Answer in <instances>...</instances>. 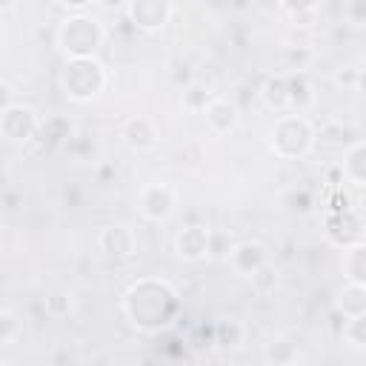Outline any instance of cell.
Listing matches in <instances>:
<instances>
[{
    "label": "cell",
    "mask_w": 366,
    "mask_h": 366,
    "mask_svg": "<svg viewBox=\"0 0 366 366\" xmlns=\"http://www.w3.org/2000/svg\"><path fill=\"white\" fill-rule=\"evenodd\" d=\"M60 40L72 55H86L89 49H94L101 43V26L98 21H89V18H72L63 26Z\"/></svg>",
    "instance_id": "6da1fadb"
},
{
    "label": "cell",
    "mask_w": 366,
    "mask_h": 366,
    "mask_svg": "<svg viewBox=\"0 0 366 366\" xmlns=\"http://www.w3.org/2000/svg\"><path fill=\"white\" fill-rule=\"evenodd\" d=\"M172 206H174V200H172V192L166 186H149L146 192H143V212L155 220L166 218L172 212Z\"/></svg>",
    "instance_id": "7a4b0ae2"
},
{
    "label": "cell",
    "mask_w": 366,
    "mask_h": 366,
    "mask_svg": "<svg viewBox=\"0 0 366 366\" xmlns=\"http://www.w3.org/2000/svg\"><path fill=\"white\" fill-rule=\"evenodd\" d=\"M101 246H103L109 254H118V258H123V254H129V252H132L135 237H132L129 229L118 224V226L103 229V235H101Z\"/></svg>",
    "instance_id": "3957f363"
},
{
    "label": "cell",
    "mask_w": 366,
    "mask_h": 366,
    "mask_svg": "<svg viewBox=\"0 0 366 366\" xmlns=\"http://www.w3.org/2000/svg\"><path fill=\"white\" fill-rule=\"evenodd\" d=\"M206 120H209V126L215 132H229L237 123V112L226 101H212L209 106H206Z\"/></svg>",
    "instance_id": "277c9868"
},
{
    "label": "cell",
    "mask_w": 366,
    "mask_h": 366,
    "mask_svg": "<svg viewBox=\"0 0 366 366\" xmlns=\"http://www.w3.org/2000/svg\"><path fill=\"white\" fill-rule=\"evenodd\" d=\"M169 12H172V6H161V3H135L132 6V14H135V21H138V26H143V29H157V26H164L166 23V18H169Z\"/></svg>",
    "instance_id": "5b68a950"
},
{
    "label": "cell",
    "mask_w": 366,
    "mask_h": 366,
    "mask_svg": "<svg viewBox=\"0 0 366 366\" xmlns=\"http://www.w3.org/2000/svg\"><path fill=\"white\" fill-rule=\"evenodd\" d=\"M178 249L186 258H200L203 252H209V235H206L200 226L183 229V235L178 237Z\"/></svg>",
    "instance_id": "8992f818"
},
{
    "label": "cell",
    "mask_w": 366,
    "mask_h": 366,
    "mask_svg": "<svg viewBox=\"0 0 366 366\" xmlns=\"http://www.w3.org/2000/svg\"><path fill=\"white\" fill-rule=\"evenodd\" d=\"M126 140H129V146H135V149H146L155 143V135L149 129V123L140 118V120H132L126 126Z\"/></svg>",
    "instance_id": "52a82bcc"
},
{
    "label": "cell",
    "mask_w": 366,
    "mask_h": 366,
    "mask_svg": "<svg viewBox=\"0 0 366 366\" xmlns=\"http://www.w3.org/2000/svg\"><path fill=\"white\" fill-rule=\"evenodd\" d=\"M263 98H266L269 106H275V109L289 103V89H286L283 77H269L266 86H263Z\"/></svg>",
    "instance_id": "ba28073f"
},
{
    "label": "cell",
    "mask_w": 366,
    "mask_h": 366,
    "mask_svg": "<svg viewBox=\"0 0 366 366\" xmlns=\"http://www.w3.org/2000/svg\"><path fill=\"white\" fill-rule=\"evenodd\" d=\"M286 89H289V103H295L298 109H304L309 101H312V94H309V86L304 77H292L289 83H286Z\"/></svg>",
    "instance_id": "9c48e42d"
},
{
    "label": "cell",
    "mask_w": 366,
    "mask_h": 366,
    "mask_svg": "<svg viewBox=\"0 0 366 366\" xmlns=\"http://www.w3.org/2000/svg\"><path fill=\"white\" fill-rule=\"evenodd\" d=\"M346 338L352 343H358V346H366V315L352 317V324L346 326Z\"/></svg>",
    "instance_id": "30bf717a"
},
{
    "label": "cell",
    "mask_w": 366,
    "mask_h": 366,
    "mask_svg": "<svg viewBox=\"0 0 366 366\" xmlns=\"http://www.w3.org/2000/svg\"><path fill=\"white\" fill-rule=\"evenodd\" d=\"M252 280H254V286H258L261 292H266V289H269V283H275V275L269 272V269H258V272L252 275Z\"/></svg>",
    "instance_id": "8fae6325"
},
{
    "label": "cell",
    "mask_w": 366,
    "mask_h": 366,
    "mask_svg": "<svg viewBox=\"0 0 366 366\" xmlns=\"http://www.w3.org/2000/svg\"><path fill=\"white\" fill-rule=\"evenodd\" d=\"M200 101L206 103V92H203L200 86H192V89L186 92V106H189V109H198V106H200Z\"/></svg>",
    "instance_id": "7c38bea8"
},
{
    "label": "cell",
    "mask_w": 366,
    "mask_h": 366,
    "mask_svg": "<svg viewBox=\"0 0 366 366\" xmlns=\"http://www.w3.org/2000/svg\"><path fill=\"white\" fill-rule=\"evenodd\" d=\"M3 335H0V341H3V343H9L12 341V332H14V317L9 315V312H3Z\"/></svg>",
    "instance_id": "4fadbf2b"
}]
</instances>
